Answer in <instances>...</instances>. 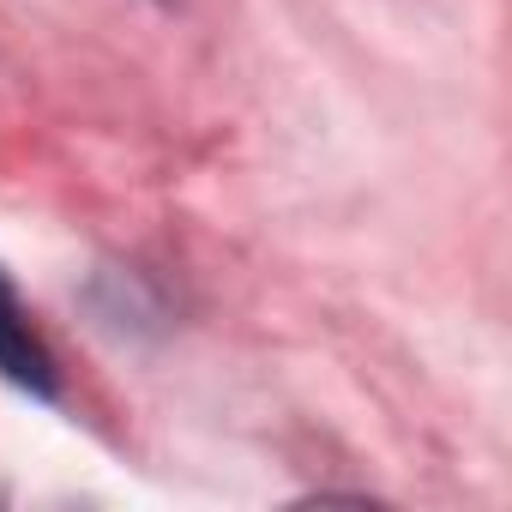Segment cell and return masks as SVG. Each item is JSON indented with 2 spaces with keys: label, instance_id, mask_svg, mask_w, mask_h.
<instances>
[{
  "label": "cell",
  "instance_id": "obj_1",
  "mask_svg": "<svg viewBox=\"0 0 512 512\" xmlns=\"http://www.w3.org/2000/svg\"><path fill=\"white\" fill-rule=\"evenodd\" d=\"M0 380H13L31 398H61V362L43 344V332L31 326L7 272H0Z\"/></svg>",
  "mask_w": 512,
  "mask_h": 512
}]
</instances>
